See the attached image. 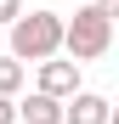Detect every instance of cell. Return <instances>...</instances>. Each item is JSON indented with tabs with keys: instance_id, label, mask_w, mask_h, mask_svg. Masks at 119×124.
<instances>
[{
	"instance_id": "obj_3",
	"label": "cell",
	"mask_w": 119,
	"mask_h": 124,
	"mask_svg": "<svg viewBox=\"0 0 119 124\" xmlns=\"http://www.w3.org/2000/svg\"><path fill=\"white\" fill-rule=\"evenodd\" d=\"M74 90H79V62H57V56H46V62H40V96L68 101Z\"/></svg>"
},
{
	"instance_id": "obj_2",
	"label": "cell",
	"mask_w": 119,
	"mask_h": 124,
	"mask_svg": "<svg viewBox=\"0 0 119 124\" xmlns=\"http://www.w3.org/2000/svg\"><path fill=\"white\" fill-rule=\"evenodd\" d=\"M63 51V17L57 11H23L11 23V56L17 62H46Z\"/></svg>"
},
{
	"instance_id": "obj_7",
	"label": "cell",
	"mask_w": 119,
	"mask_h": 124,
	"mask_svg": "<svg viewBox=\"0 0 119 124\" xmlns=\"http://www.w3.org/2000/svg\"><path fill=\"white\" fill-rule=\"evenodd\" d=\"M17 17H23V0H0V23H6V28H11V23H17Z\"/></svg>"
},
{
	"instance_id": "obj_8",
	"label": "cell",
	"mask_w": 119,
	"mask_h": 124,
	"mask_svg": "<svg viewBox=\"0 0 119 124\" xmlns=\"http://www.w3.org/2000/svg\"><path fill=\"white\" fill-rule=\"evenodd\" d=\"M0 124H17V101L11 96H0Z\"/></svg>"
},
{
	"instance_id": "obj_4",
	"label": "cell",
	"mask_w": 119,
	"mask_h": 124,
	"mask_svg": "<svg viewBox=\"0 0 119 124\" xmlns=\"http://www.w3.org/2000/svg\"><path fill=\"white\" fill-rule=\"evenodd\" d=\"M108 96H96V90H74L63 101V124H108Z\"/></svg>"
},
{
	"instance_id": "obj_5",
	"label": "cell",
	"mask_w": 119,
	"mask_h": 124,
	"mask_svg": "<svg viewBox=\"0 0 119 124\" xmlns=\"http://www.w3.org/2000/svg\"><path fill=\"white\" fill-rule=\"evenodd\" d=\"M17 118H28V124H63V101H51V96H23L17 101Z\"/></svg>"
},
{
	"instance_id": "obj_6",
	"label": "cell",
	"mask_w": 119,
	"mask_h": 124,
	"mask_svg": "<svg viewBox=\"0 0 119 124\" xmlns=\"http://www.w3.org/2000/svg\"><path fill=\"white\" fill-rule=\"evenodd\" d=\"M23 62H17V56H0V96H17V90H23Z\"/></svg>"
},
{
	"instance_id": "obj_1",
	"label": "cell",
	"mask_w": 119,
	"mask_h": 124,
	"mask_svg": "<svg viewBox=\"0 0 119 124\" xmlns=\"http://www.w3.org/2000/svg\"><path fill=\"white\" fill-rule=\"evenodd\" d=\"M108 45H113V11L85 0L74 11V23H63V51L68 62H96V56H108Z\"/></svg>"
}]
</instances>
